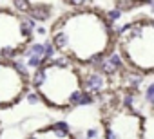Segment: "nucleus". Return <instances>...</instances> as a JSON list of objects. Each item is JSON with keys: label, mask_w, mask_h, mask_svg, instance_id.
Masks as SVG:
<instances>
[{"label": "nucleus", "mask_w": 154, "mask_h": 139, "mask_svg": "<svg viewBox=\"0 0 154 139\" xmlns=\"http://www.w3.org/2000/svg\"><path fill=\"white\" fill-rule=\"evenodd\" d=\"M27 139H74V135L65 123H53L35 130Z\"/></svg>", "instance_id": "nucleus-8"}, {"label": "nucleus", "mask_w": 154, "mask_h": 139, "mask_svg": "<svg viewBox=\"0 0 154 139\" xmlns=\"http://www.w3.org/2000/svg\"><path fill=\"white\" fill-rule=\"evenodd\" d=\"M103 139H145L147 117L125 101L109 103L102 110Z\"/></svg>", "instance_id": "nucleus-4"}, {"label": "nucleus", "mask_w": 154, "mask_h": 139, "mask_svg": "<svg viewBox=\"0 0 154 139\" xmlns=\"http://www.w3.org/2000/svg\"><path fill=\"white\" fill-rule=\"evenodd\" d=\"M0 135H2V121H0Z\"/></svg>", "instance_id": "nucleus-11"}, {"label": "nucleus", "mask_w": 154, "mask_h": 139, "mask_svg": "<svg viewBox=\"0 0 154 139\" xmlns=\"http://www.w3.org/2000/svg\"><path fill=\"white\" fill-rule=\"evenodd\" d=\"M15 2L22 11H26V13H29L36 18L49 16L58 4L63 6L62 0H15Z\"/></svg>", "instance_id": "nucleus-7"}, {"label": "nucleus", "mask_w": 154, "mask_h": 139, "mask_svg": "<svg viewBox=\"0 0 154 139\" xmlns=\"http://www.w3.org/2000/svg\"><path fill=\"white\" fill-rule=\"evenodd\" d=\"M33 89L47 107L65 110L82 99L85 81L72 61L49 60L36 69L33 76Z\"/></svg>", "instance_id": "nucleus-2"}, {"label": "nucleus", "mask_w": 154, "mask_h": 139, "mask_svg": "<svg viewBox=\"0 0 154 139\" xmlns=\"http://www.w3.org/2000/svg\"><path fill=\"white\" fill-rule=\"evenodd\" d=\"M63 6H69V7H85V6H91L93 0H62Z\"/></svg>", "instance_id": "nucleus-9"}, {"label": "nucleus", "mask_w": 154, "mask_h": 139, "mask_svg": "<svg viewBox=\"0 0 154 139\" xmlns=\"http://www.w3.org/2000/svg\"><path fill=\"white\" fill-rule=\"evenodd\" d=\"M114 47L129 69L150 76L154 72V20L138 18L125 24L116 33Z\"/></svg>", "instance_id": "nucleus-3"}, {"label": "nucleus", "mask_w": 154, "mask_h": 139, "mask_svg": "<svg viewBox=\"0 0 154 139\" xmlns=\"http://www.w3.org/2000/svg\"><path fill=\"white\" fill-rule=\"evenodd\" d=\"M51 43L76 65H91L109 56L116 33L109 16L91 6L62 13L51 25Z\"/></svg>", "instance_id": "nucleus-1"}, {"label": "nucleus", "mask_w": 154, "mask_h": 139, "mask_svg": "<svg viewBox=\"0 0 154 139\" xmlns=\"http://www.w3.org/2000/svg\"><path fill=\"white\" fill-rule=\"evenodd\" d=\"M120 7H129V6H136V4H150L152 0H114Z\"/></svg>", "instance_id": "nucleus-10"}, {"label": "nucleus", "mask_w": 154, "mask_h": 139, "mask_svg": "<svg viewBox=\"0 0 154 139\" xmlns=\"http://www.w3.org/2000/svg\"><path fill=\"white\" fill-rule=\"evenodd\" d=\"M33 36L20 11L0 7V58H13L27 51Z\"/></svg>", "instance_id": "nucleus-5"}, {"label": "nucleus", "mask_w": 154, "mask_h": 139, "mask_svg": "<svg viewBox=\"0 0 154 139\" xmlns=\"http://www.w3.org/2000/svg\"><path fill=\"white\" fill-rule=\"evenodd\" d=\"M29 89V80L9 58H0V108L18 105Z\"/></svg>", "instance_id": "nucleus-6"}]
</instances>
